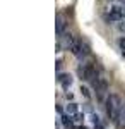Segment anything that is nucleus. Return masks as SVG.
Masks as SVG:
<instances>
[{
  "label": "nucleus",
  "instance_id": "1",
  "mask_svg": "<svg viewBox=\"0 0 125 129\" xmlns=\"http://www.w3.org/2000/svg\"><path fill=\"white\" fill-rule=\"evenodd\" d=\"M122 109H123V105H122L120 96L110 95V96L106 98V114H108V117L113 120L116 126H118V119H120V115H122Z\"/></svg>",
  "mask_w": 125,
  "mask_h": 129
},
{
  "label": "nucleus",
  "instance_id": "2",
  "mask_svg": "<svg viewBox=\"0 0 125 129\" xmlns=\"http://www.w3.org/2000/svg\"><path fill=\"white\" fill-rule=\"evenodd\" d=\"M94 88H96L98 96H99V98H103V96H105V93H106V89H108V81H106L105 78H101V79L98 81V84L94 86Z\"/></svg>",
  "mask_w": 125,
  "mask_h": 129
},
{
  "label": "nucleus",
  "instance_id": "3",
  "mask_svg": "<svg viewBox=\"0 0 125 129\" xmlns=\"http://www.w3.org/2000/svg\"><path fill=\"white\" fill-rule=\"evenodd\" d=\"M55 26H57V35H58V36H62V35H64V31H65V21H64L62 16H57Z\"/></svg>",
  "mask_w": 125,
  "mask_h": 129
},
{
  "label": "nucleus",
  "instance_id": "4",
  "mask_svg": "<svg viewBox=\"0 0 125 129\" xmlns=\"http://www.w3.org/2000/svg\"><path fill=\"white\" fill-rule=\"evenodd\" d=\"M58 81L64 84V88H69V86L72 84V78H70L69 74H60V76H58Z\"/></svg>",
  "mask_w": 125,
  "mask_h": 129
},
{
  "label": "nucleus",
  "instance_id": "5",
  "mask_svg": "<svg viewBox=\"0 0 125 129\" xmlns=\"http://www.w3.org/2000/svg\"><path fill=\"white\" fill-rule=\"evenodd\" d=\"M64 41H65V47H67L69 50H72V47H74V45H76V40H74V36H72V35H70V33H69V35H65V36H64Z\"/></svg>",
  "mask_w": 125,
  "mask_h": 129
},
{
  "label": "nucleus",
  "instance_id": "6",
  "mask_svg": "<svg viewBox=\"0 0 125 129\" xmlns=\"http://www.w3.org/2000/svg\"><path fill=\"white\" fill-rule=\"evenodd\" d=\"M62 124L65 126V129H72V119H70V114L62 115Z\"/></svg>",
  "mask_w": 125,
  "mask_h": 129
},
{
  "label": "nucleus",
  "instance_id": "7",
  "mask_svg": "<svg viewBox=\"0 0 125 129\" xmlns=\"http://www.w3.org/2000/svg\"><path fill=\"white\" fill-rule=\"evenodd\" d=\"M67 114H70V115H72V114H77V103H74V102L69 103L67 105Z\"/></svg>",
  "mask_w": 125,
  "mask_h": 129
},
{
  "label": "nucleus",
  "instance_id": "8",
  "mask_svg": "<svg viewBox=\"0 0 125 129\" xmlns=\"http://www.w3.org/2000/svg\"><path fill=\"white\" fill-rule=\"evenodd\" d=\"M81 93H82V95H84V98H91V93H89V89L86 88V86H81Z\"/></svg>",
  "mask_w": 125,
  "mask_h": 129
},
{
  "label": "nucleus",
  "instance_id": "9",
  "mask_svg": "<svg viewBox=\"0 0 125 129\" xmlns=\"http://www.w3.org/2000/svg\"><path fill=\"white\" fill-rule=\"evenodd\" d=\"M118 45H120V48H122V50H125V36L118 40Z\"/></svg>",
  "mask_w": 125,
  "mask_h": 129
},
{
  "label": "nucleus",
  "instance_id": "10",
  "mask_svg": "<svg viewBox=\"0 0 125 129\" xmlns=\"http://www.w3.org/2000/svg\"><path fill=\"white\" fill-rule=\"evenodd\" d=\"M91 119H93V124H98V122H99V117H98V115H93Z\"/></svg>",
  "mask_w": 125,
  "mask_h": 129
},
{
  "label": "nucleus",
  "instance_id": "11",
  "mask_svg": "<svg viewBox=\"0 0 125 129\" xmlns=\"http://www.w3.org/2000/svg\"><path fill=\"white\" fill-rule=\"evenodd\" d=\"M94 129H105V126L101 122H98V124H94Z\"/></svg>",
  "mask_w": 125,
  "mask_h": 129
},
{
  "label": "nucleus",
  "instance_id": "12",
  "mask_svg": "<svg viewBox=\"0 0 125 129\" xmlns=\"http://www.w3.org/2000/svg\"><path fill=\"white\" fill-rule=\"evenodd\" d=\"M74 120H82V115H81V114H76V119Z\"/></svg>",
  "mask_w": 125,
  "mask_h": 129
},
{
  "label": "nucleus",
  "instance_id": "13",
  "mask_svg": "<svg viewBox=\"0 0 125 129\" xmlns=\"http://www.w3.org/2000/svg\"><path fill=\"white\" fill-rule=\"evenodd\" d=\"M120 31H123V33H125V22H122V24H120Z\"/></svg>",
  "mask_w": 125,
  "mask_h": 129
},
{
  "label": "nucleus",
  "instance_id": "14",
  "mask_svg": "<svg viewBox=\"0 0 125 129\" xmlns=\"http://www.w3.org/2000/svg\"><path fill=\"white\" fill-rule=\"evenodd\" d=\"M79 129H86V127H82V126H81V127H79Z\"/></svg>",
  "mask_w": 125,
  "mask_h": 129
}]
</instances>
